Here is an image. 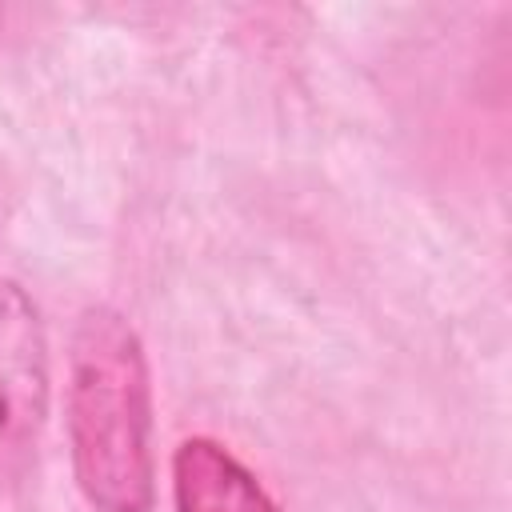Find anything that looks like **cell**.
I'll return each mask as SVG.
<instances>
[{"instance_id": "obj_1", "label": "cell", "mask_w": 512, "mask_h": 512, "mask_svg": "<svg viewBox=\"0 0 512 512\" xmlns=\"http://www.w3.org/2000/svg\"><path fill=\"white\" fill-rule=\"evenodd\" d=\"M68 448L96 512H152V376L140 332L112 304H92L68 352Z\"/></svg>"}, {"instance_id": "obj_2", "label": "cell", "mask_w": 512, "mask_h": 512, "mask_svg": "<svg viewBox=\"0 0 512 512\" xmlns=\"http://www.w3.org/2000/svg\"><path fill=\"white\" fill-rule=\"evenodd\" d=\"M48 336L40 308L16 280H0V492L20 488L48 420Z\"/></svg>"}, {"instance_id": "obj_3", "label": "cell", "mask_w": 512, "mask_h": 512, "mask_svg": "<svg viewBox=\"0 0 512 512\" xmlns=\"http://www.w3.org/2000/svg\"><path fill=\"white\" fill-rule=\"evenodd\" d=\"M172 500L176 512H280L256 472L208 436L172 452Z\"/></svg>"}, {"instance_id": "obj_4", "label": "cell", "mask_w": 512, "mask_h": 512, "mask_svg": "<svg viewBox=\"0 0 512 512\" xmlns=\"http://www.w3.org/2000/svg\"><path fill=\"white\" fill-rule=\"evenodd\" d=\"M0 20H4V12H0Z\"/></svg>"}]
</instances>
